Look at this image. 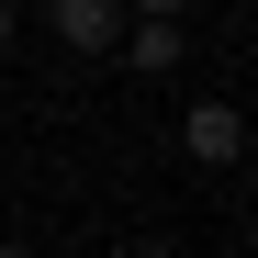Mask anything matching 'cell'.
<instances>
[{"instance_id": "4", "label": "cell", "mask_w": 258, "mask_h": 258, "mask_svg": "<svg viewBox=\"0 0 258 258\" xmlns=\"http://www.w3.org/2000/svg\"><path fill=\"white\" fill-rule=\"evenodd\" d=\"M123 12H135V23H180L191 0H123Z\"/></svg>"}, {"instance_id": "1", "label": "cell", "mask_w": 258, "mask_h": 258, "mask_svg": "<svg viewBox=\"0 0 258 258\" xmlns=\"http://www.w3.org/2000/svg\"><path fill=\"white\" fill-rule=\"evenodd\" d=\"M180 157H191V168H236V157H247V112H236V101H191V112H180Z\"/></svg>"}, {"instance_id": "5", "label": "cell", "mask_w": 258, "mask_h": 258, "mask_svg": "<svg viewBox=\"0 0 258 258\" xmlns=\"http://www.w3.org/2000/svg\"><path fill=\"white\" fill-rule=\"evenodd\" d=\"M123 258H180V247H168V236H135V247H123Z\"/></svg>"}, {"instance_id": "7", "label": "cell", "mask_w": 258, "mask_h": 258, "mask_svg": "<svg viewBox=\"0 0 258 258\" xmlns=\"http://www.w3.org/2000/svg\"><path fill=\"white\" fill-rule=\"evenodd\" d=\"M0 258H23V247H0Z\"/></svg>"}, {"instance_id": "8", "label": "cell", "mask_w": 258, "mask_h": 258, "mask_svg": "<svg viewBox=\"0 0 258 258\" xmlns=\"http://www.w3.org/2000/svg\"><path fill=\"white\" fill-rule=\"evenodd\" d=\"M247 12H258V0H247Z\"/></svg>"}, {"instance_id": "2", "label": "cell", "mask_w": 258, "mask_h": 258, "mask_svg": "<svg viewBox=\"0 0 258 258\" xmlns=\"http://www.w3.org/2000/svg\"><path fill=\"white\" fill-rule=\"evenodd\" d=\"M45 34L68 56H112L123 45V0H45Z\"/></svg>"}, {"instance_id": "6", "label": "cell", "mask_w": 258, "mask_h": 258, "mask_svg": "<svg viewBox=\"0 0 258 258\" xmlns=\"http://www.w3.org/2000/svg\"><path fill=\"white\" fill-rule=\"evenodd\" d=\"M0 56H12V0H0Z\"/></svg>"}, {"instance_id": "3", "label": "cell", "mask_w": 258, "mask_h": 258, "mask_svg": "<svg viewBox=\"0 0 258 258\" xmlns=\"http://www.w3.org/2000/svg\"><path fill=\"white\" fill-rule=\"evenodd\" d=\"M123 68H135V79H168V68H180V23H135V34H123Z\"/></svg>"}]
</instances>
